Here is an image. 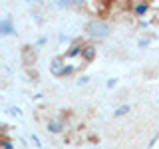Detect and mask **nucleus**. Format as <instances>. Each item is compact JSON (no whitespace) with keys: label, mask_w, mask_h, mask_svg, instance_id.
Segmentation results:
<instances>
[{"label":"nucleus","mask_w":159,"mask_h":149,"mask_svg":"<svg viewBox=\"0 0 159 149\" xmlns=\"http://www.w3.org/2000/svg\"><path fill=\"white\" fill-rule=\"evenodd\" d=\"M96 56H98V44L96 42H88L86 48H84V52H82L84 64H92L93 60H96Z\"/></svg>","instance_id":"nucleus-8"},{"label":"nucleus","mask_w":159,"mask_h":149,"mask_svg":"<svg viewBox=\"0 0 159 149\" xmlns=\"http://www.w3.org/2000/svg\"><path fill=\"white\" fill-rule=\"evenodd\" d=\"M89 82H92V78L86 76V74H82V76H78V79H76V86L78 88H84V86H88Z\"/></svg>","instance_id":"nucleus-14"},{"label":"nucleus","mask_w":159,"mask_h":149,"mask_svg":"<svg viewBox=\"0 0 159 149\" xmlns=\"http://www.w3.org/2000/svg\"><path fill=\"white\" fill-rule=\"evenodd\" d=\"M80 68L82 66H78V64H72V62H68L66 66H64V70L58 74V79H70V78H74L76 74L80 72Z\"/></svg>","instance_id":"nucleus-10"},{"label":"nucleus","mask_w":159,"mask_h":149,"mask_svg":"<svg viewBox=\"0 0 159 149\" xmlns=\"http://www.w3.org/2000/svg\"><path fill=\"white\" fill-rule=\"evenodd\" d=\"M117 82H119L117 78H109V79H106V88L107 89H113V88L117 86Z\"/></svg>","instance_id":"nucleus-20"},{"label":"nucleus","mask_w":159,"mask_h":149,"mask_svg":"<svg viewBox=\"0 0 159 149\" xmlns=\"http://www.w3.org/2000/svg\"><path fill=\"white\" fill-rule=\"evenodd\" d=\"M30 141H32L38 149H42V141H40V137L36 135V133H32V135H30Z\"/></svg>","instance_id":"nucleus-21"},{"label":"nucleus","mask_w":159,"mask_h":149,"mask_svg":"<svg viewBox=\"0 0 159 149\" xmlns=\"http://www.w3.org/2000/svg\"><path fill=\"white\" fill-rule=\"evenodd\" d=\"M84 32L86 36L92 40V42H103L106 38H109L111 34V26L102 18H89L86 24H84Z\"/></svg>","instance_id":"nucleus-1"},{"label":"nucleus","mask_w":159,"mask_h":149,"mask_svg":"<svg viewBox=\"0 0 159 149\" xmlns=\"http://www.w3.org/2000/svg\"><path fill=\"white\" fill-rule=\"evenodd\" d=\"M149 12H151V0H135L131 4V14L137 20H143Z\"/></svg>","instance_id":"nucleus-5"},{"label":"nucleus","mask_w":159,"mask_h":149,"mask_svg":"<svg viewBox=\"0 0 159 149\" xmlns=\"http://www.w3.org/2000/svg\"><path fill=\"white\" fill-rule=\"evenodd\" d=\"M6 113H10V115H22V109H20V107H16V106H8L6 107Z\"/></svg>","instance_id":"nucleus-16"},{"label":"nucleus","mask_w":159,"mask_h":149,"mask_svg":"<svg viewBox=\"0 0 159 149\" xmlns=\"http://www.w3.org/2000/svg\"><path fill=\"white\" fill-rule=\"evenodd\" d=\"M157 139H159V135H157Z\"/></svg>","instance_id":"nucleus-25"},{"label":"nucleus","mask_w":159,"mask_h":149,"mask_svg":"<svg viewBox=\"0 0 159 149\" xmlns=\"http://www.w3.org/2000/svg\"><path fill=\"white\" fill-rule=\"evenodd\" d=\"M153 38H155L153 34H149V36H141V38L137 40V48H139V50H145V48H149V44L153 42Z\"/></svg>","instance_id":"nucleus-12"},{"label":"nucleus","mask_w":159,"mask_h":149,"mask_svg":"<svg viewBox=\"0 0 159 149\" xmlns=\"http://www.w3.org/2000/svg\"><path fill=\"white\" fill-rule=\"evenodd\" d=\"M46 44H48V36H40V38L36 40V42H34V46H36V48L40 50V48H44V46H46Z\"/></svg>","instance_id":"nucleus-17"},{"label":"nucleus","mask_w":159,"mask_h":149,"mask_svg":"<svg viewBox=\"0 0 159 149\" xmlns=\"http://www.w3.org/2000/svg\"><path fill=\"white\" fill-rule=\"evenodd\" d=\"M26 74H28V79H32V82H38V72L34 68H26Z\"/></svg>","instance_id":"nucleus-18"},{"label":"nucleus","mask_w":159,"mask_h":149,"mask_svg":"<svg viewBox=\"0 0 159 149\" xmlns=\"http://www.w3.org/2000/svg\"><path fill=\"white\" fill-rule=\"evenodd\" d=\"M66 64H68L66 56H54L52 62H50V74H52L54 78H58V74L64 70V66H66Z\"/></svg>","instance_id":"nucleus-9"},{"label":"nucleus","mask_w":159,"mask_h":149,"mask_svg":"<svg viewBox=\"0 0 159 149\" xmlns=\"http://www.w3.org/2000/svg\"><path fill=\"white\" fill-rule=\"evenodd\" d=\"M24 2H30V4H42L44 0H24Z\"/></svg>","instance_id":"nucleus-24"},{"label":"nucleus","mask_w":159,"mask_h":149,"mask_svg":"<svg viewBox=\"0 0 159 149\" xmlns=\"http://www.w3.org/2000/svg\"><path fill=\"white\" fill-rule=\"evenodd\" d=\"M32 16L36 18V24H42V14H40V10H32Z\"/></svg>","instance_id":"nucleus-22"},{"label":"nucleus","mask_w":159,"mask_h":149,"mask_svg":"<svg viewBox=\"0 0 159 149\" xmlns=\"http://www.w3.org/2000/svg\"><path fill=\"white\" fill-rule=\"evenodd\" d=\"M88 40L86 38H74V42L68 46V50L64 52V56H66V60H76V58H82V52L84 48H86Z\"/></svg>","instance_id":"nucleus-3"},{"label":"nucleus","mask_w":159,"mask_h":149,"mask_svg":"<svg viewBox=\"0 0 159 149\" xmlns=\"http://www.w3.org/2000/svg\"><path fill=\"white\" fill-rule=\"evenodd\" d=\"M2 149H18V143L12 141L10 137H2V145H0Z\"/></svg>","instance_id":"nucleus-13"},{"label":"nucleus","mask_w":159,"mask_h":149,"mask_svg":"<svg viewBox=\"0 0 159 149\" xmlns=\"http://www.w3.org/2000/svg\"><path fill=\"white\" fill-rule=\"evenodd\" d=\"M0 36H2V38L16 36V24H14V20H12L10 14L2 16V20H0Z\"/></svg>","instance_id":"nucleus-6"},{"label":"nucleus","mask_w":159,"mask_h":149,"mask_svg":"<svg viewBox=\"0 0 159 149\" xmlns=\"http://www.w3.org/2000/svg\"><path fill=\"white\" fill-rule=\"evenodd\" d=\"M149 24H151V22L145 20V18H143V20H137V30H143V32H145V30L149 28Z\"/></svg>","instance_id":"nucleus-19"},{"label":"nucleus","mask_w":159,"mask_h":149,"mask_svg":"<svg viewBox=\"0 0 159 149\" xmlns=\"http://www.w3.org/2000/svg\"><path fill=\"white\" fill-rule=\"evenodd\" d=\"M58 42H60V44H68V46H70V44L74 42V38L68 36V34H64V32H60V34H58Z\"/></svg>","instance_id":"nucleus-15"},{"label":"nucleus","mask_w":159,"mask_h":149,"mask_svg":"<svg viewBox=\"0 0 159 149\" xmlns=\"http://www.w3.org/2000/svg\"><path fill=\"white\" fill-rule=\"evenodd\" d=\"M44 125H46V131L52 133V135H62V133L66 131V121H64V117H48Z\"/></svg>","instance_id":"nucleus-4"},{"label":"nucleus","mask_w":159,"mask_h":149,"mask_svg":"<svg viewBox=\"0 0 159 149\" xmlns=\"http://www.w3.org/2000/svg\"><path fill=\"white\" fill-rule=\"evenodd\" d=\"M129 111H131V106L129 103H121V106H117L113 109V117H125Z\"/></svg>","instance_id":"nucleus-11"},{"label":"nucleus","mask_w":159,"mask_h":149,"mask_svg":"<svg viewBox=\"0 0 159 149\" xmlns=\"http://www.w3.org/2000/svg\"><path fill=\"white\" fill-rule=\"evenodd\" d=\"M88 141H89V143H96V145H98V143H99V137H98V135H89Z\"/></svg>","instance_id":"nucleus-23"},{"label":"nucleus","mask_w":159,"mask_h":149,"mask_svg":"<svg viewBox=\"0 0 159 149\" xmlns=\"http://www.w3.org/2000/svg\"><path fill=\"white\" fill-rule=\"evenodd\" d=\"M48 4L56 10H84L86 8L84 0H48Z\"/></svg>","instance_id":"nucleus-2"},{"label":"nucleus","mask_w":159,"mask_h":149,"mask_svg":"<svg viewBox=\"0 0 159 149\" xmlns=\"http://www.w3.org/2000/svg\"><path fill=\"white\" fill-rule=\"evenodd\" d=\"M22 60H24V66L30 68L36 64L38 60V48L34 46V44H26V46L22 48Z\"/></svg>","instance_id":"nucleus-7"}]
</instances>
